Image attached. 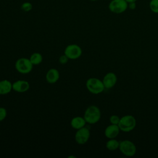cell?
<instances>
[{
    "mask_svg": "<svg viewBox=\"0 0 158 158\" xmlns=\"http://www.w3.org/2000/svg\"><path fill=\"white\" fill-rule=\"evenodd\" d=\"M102 81L105 88L110 89L115 85L117 77L114 72H108L104 76Z\"/></svg>",
    "mask_w": 158,
    "mask_h": 158,
    "instance_id": "obj_9",
    "label": "cell"
},
{
    "mask_svg": "<svg viewBox=\"0 0 158 158\" xmlns=\"http://www.w3.org/2000/svg\"><path fill=\"white\" fill-rule=\"evenodd\" d=\"M86 122L83 117L77 116L73 117L70 122L71 127L75 130H78L82 127H85Z\"/></svg>",
    "mask_w": 158,
    "mask_h": 158,
    "instance_id": "obj_14",
    "label": "cell"
},
{
    "mask_svg": "<svg viewBox=\"0 0 158 158\" xmlns=\"http://www.w3.org/2000/svg\"><path fill=\"white\" fill-rule=\"evenodd\" d=\"M30 60L33 65L40 64L43 61V56L40 52H33L30 57Z\"/></svg>",
    "mask_w": 158,
    "mask_h": 158,
    "instance_id": "obj_16",
    "label": "cell"
},
{
    "mask_svg": "<svg viewBox=\"0 0 158 158\" xmlns=\"http://www.w3.org/2000/svg\"><path fill=\"white\" fill-rule=\"evenodd\" d=\"M7 110L3 107H0V122L4 120L7 117Z\"/></svg>",
    "mask_w": 158,
    "mask_h": 158,
    "instance_id": "obj_20",
    "label": "cell"
},
{
    "mask_svg": "<svg viewBox=\"0 0 158 158\" xmlns=\"http://www.w3.org/2000/svg\"><path fill=\"white\" fill-rule=\"evenodd\" d=\"M136 125V120L135 117L131 115H125L120 117L118 126L123 132H130L132 131Z\"/></svg>",
    "mask_w": 158,
    "mask_h": 158,
    "instance_id": "obj_2",
    "label": "cell"
},
{
    "mask_svg": "<svg viewBox=\"0 0 158 158\" xmlns=\"http://www.w3.org/2000/svg\"><path fill=\"white\" fill-rule=\"evenodd\" d=\"M33 65L31 62L30 59L26 57H21L18 59L15 63V68L16 70L22 74L29 73L33 69Z\"/></svg>",
    "mask_w": 158,
    "mask_h": 158,
    "instance_id": "obj_4",
    "label": "cell"
},
{
    "mask_svg": "<svg viewBox=\"0 0 158 158\" xmlns=\"http://www.w3.org/2000/svg\"><path fill=\"white\" fill-rule=\"evenodd\" d=\"M128 3L125 0H112L109 4L110 11L115 14L124 12L128 8Z\"/></svg>",
    "mask_w": 158,
    "mask_h": 158,
    "instance_id": "obj_7",
    "label": "cell"
},
{
    "mask_svg": "<svg viewBox=\"0 0 158 158\" xmlns=\"http://www.w3.org/2000/svg\"><path fill=\"white\" fill-rule=\"evenodd\" d=\"M90 1H97V0H90Z\"/></svg>",
    "mask_w": 158,
    "mask_h": 158,
    "instance_id": "obj_24",
    "label": "cell"
},
{
    "mask_svg": "<svg viewBox=\"0 0 158 158\" xmlns=\"http://www.w3.org/2000/svg\"><path fill=\"white\" fill-rule=\"evenodd\" d=\"M12 90V83L8 80L4 79L0 81V95L9 94Z\"/></svg>",
    "mask_w": 158,
    "mask_h": 158,
    "instance_id": "obj_13",
    "label": "cell"
},
{
    "mask_svg": "<svg viewBox=\"0 0 158 158\" xmlns=\"http://www.w3.org/2000/svg\"><path fill=\"white\" fill-rule=\"evenodd\" d=\"M129 5V8L130 9H135V7H136V4H135V2H130V3H128Z\"/></svg>",
    "mask_w": 158,
    "mask_h": 158,
    "instance_id": "obj_22",
    "label": "cell"
},
{
    "mask_svg": "<svg viewBox=\"0 0 158 158\" xmlns=\"http://www.w3.org/2000/svg\"><path fill=\"white\" fill-rule=\"evenodd\" d=\"M69 60V59L65 54L60 56L59 57V63H60V64H62V65H64V64H67V63L68 62Z\"/></svg>",
    "mask_w": 158,
    "mask_h": 158,
    "instance_id": "obj_21",
    "label": "cell"
},
{
    "mask_svg": "<svg viewBox=\"0 0 158 158\" xmlns=\"http://www.w3.org/2000/svg\"><path fill=\"white\" fill-rule=\"evenodd\" d=\"M101 113L99 108L96 106L91 105L88 107L84 113L83 117L87 123L93 125L98 122L101 118Z\"/></svg>",
    "mask_w": 158,
    "mask_h": 158,
    "instance_id": "obj_1",
    "label": "cell"
},
{
    "mask_svg": "<svg viewBox=\"0 0 158 158\" xmlns=\"http://www.w3.org/2000/svg\"><path fill=\"white\" fill-rule=\"evenodd\" d=\"M120 142L115 138L109 139L106 142V147L109 151H115L119 148Z\"/></svg>",
    "mask_w": 158,
    "mask_h": 158,
    "instance_id": "obj_15",
    "label": "cell"
},
{
    "mask_svg": "<svg viewBox=\"0 0 158 158\" xmlns=\"http://www.w3.org/2000/svg\"><path fill=\"white\" fill-rule=\"evenodd\" d=\"M149 7L152 12L158 14V0H151L149 2Z\"/></svg>",
    "mask_w": 158,
    "mask_h": 158,
    "instance_id": "obj_17",
    "label": "cell"
},
{
    "mask_svg": "<svg viewBox=\"0 0 158 158\" xmlns=\"http://www.w3.org/2000/svg\"><path fill=\"white\" fill-rule=\"evenodd\" d=\"M59 77L60 74L59 71L54 68L49 69L46 74V80L50 84L56 83L59 80Z\"/></svg>",
    "mask_w": 158,
    "mask_h": 158,
    "instance_id": "obj_12",
    "label": "cell"
},
{
    "mask_svg": "<svg viewBox=\"0 0 158 158\" xmlns=\"http://www.w3.org/2000/svg\"><path fill=\"white\" fill-rule=\"evenodd\" d=\"M64 54L69 59L75 60L78 59L82 54V49L76 44H69L64 49Z\"/></svg>",
    "mask_w": 158,
    "mask_h": 158,
    "instance_id": "obj_6",
    "label": "cell"
},
{
    "mask_svg": "<svg viewBox=\"0 0 158 158\" xmlns=\"http://www.w3.org/2000/svg\"><path fill=\"white\" fill-rule=\"evenodd\" d=\"M86 86L87 89L94 94H100L105 89L102 81L95 77L88 78L86 82Z\"/></svg>",
    "mask_w": 158,
    "mask_h": 158,
    "instance_id": "obj_3",
    "label": "cell"
},
{
    "mask_svg": "<svg viewBox=\"0 0 158 158\" xmlns=\"http://www.w3.org/2000/svg\"><path fill=\"white\" fill-rule=\"evenodd\" d=\"M90 137V131L86 127H82L78 130L75 134V140L80 145L85 144L88 142Z\"/></svg>",
    "mask_w": 158,
    "mask_h": 158,
    "instance_id": "obj_8",
    "label": "cell"
},
{
    "mask_svg": "<svg viewBox=\"0 0 158 158\" xmlns=\"http://www.w3.org/2000/svg\"><path fill=\"white\" fill-rule=\"evenodd\" d=\"M32 8H33V5L30 2H24L21 5V9L25 12H30L32 9Z\"/></svg>",
    "mask_w": 158,
    "mask_h": 158,
    "instance_id": "obj_18",
    "label": "cell"
},
{
    "mask_svg": "<svg viewBox=\"0 0 158 158\" xmlns=\"http://www.w3.org/2000/svg\"><path fill=\"white\" fill-rule=\"evenodd\" d=\"M118 149L123 155L127 157L133 156L136 152L135 144L132 141L127 139L120 141Z\"/></svg>",
    "mask_w": 158,
    "mask_h": 158,
    "instance_id": "obj_5",
    "label": "cell"
},
{
    "mask_svg": "<svg viewBox=\"0 0 158 158\" xmlns=\"http://www.w3.org/2000/svg\"><path fill=\"white\" fill-rule=\"evenodd\" d=\"M30 88V83L24 80H19L12 83V90L17 93H24Z\"/></svg>",
    "mask_w": 158,
    "mask_h": 158,
    "instance_id": "obj_10",
    "label": "cell"
},
{
    "mask_svg": "<svg viewBox=\"0 0 158 158\" xmlns=\"http://www.w3.org/2000/svg\"><path fill=\"white\" fill-rule=\"evenodd\" d=\"M128 3H130V2H135L137 0H125Z\"/></svg>",
    "mask_w": 158,
    "mask_h": 158,
    "instance_id": "obj_23",
    "label": "cell"
},
{
    "mask_svg": "<svg viewBox=\"0 0 158 158\" xmlns=\"http://www.w3.org/2000/svg\"><path fill=\"white\" fill-rule=\"evenodd\" d=\"M120 120V117L117 115H112L109 118V121L111 124L118 125Z\"/></svg>",
    "mask_w": 158,
    "mask_h": 158,
    "instance_id": "obj_19",
    "label": "cell"
},
{
    "mask_svg": "<svg viewBox=\"0 0 158 158\" xmlns=\"http://www.w3.org/2000/svg\"><path fill=\"white\" fill-rule=\"evenodd\" d=\"M120 128L118 125L110 124L108 125L104 130V135L109 139L115 138L120 133Z\"/></svg>",
    "mask_w": 158,
    "mask_h": 158,
    "instance_id": "obj_11",
    "label": "cell"
}]
</instances>
